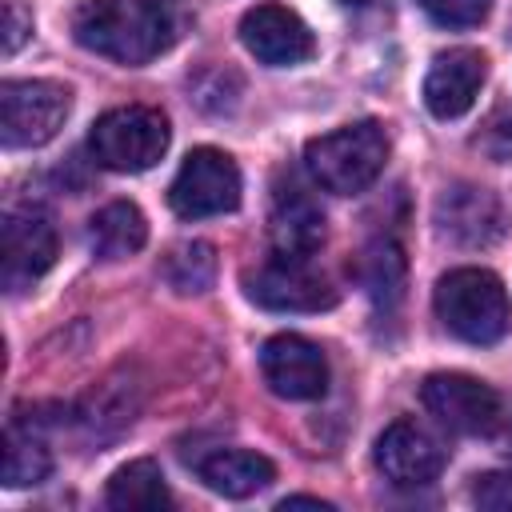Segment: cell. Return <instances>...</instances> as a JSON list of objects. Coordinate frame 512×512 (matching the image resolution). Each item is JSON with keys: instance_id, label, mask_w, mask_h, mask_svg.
I'll return each instance as SVG.
<instances>
[{"instance_id": "cell-1", "label": "cell", "mask_w": 512, "mask_h": 512, "mask_svg": "<svg viewBox=\"0 0 512 512\" xmlns=\"http://www.w3.org/2000/svg\"><path fill=\"white\" fill-rule=\"evenodd\" d=\"M72 36L104 60L148 64L176 40V20L168 0H84L72 12Z\"/></svg>"}, {"instance_id": "cell-2", "label": "cell", "mask_w": 512, "mask_h": 512, "mask_svg": "<svg viewBox=\"0 0 512 512\" xmlns=\"http://www.w3.org/2000/svg\"><path fill=\"white\" fill-rule=\"evenodd\" d=\"M440 324L468 344H496L512 328V300L496 272L488 268H452L436 284Z\"/></svg>"}, {"instance_id": "cell-3", "label": "cell", "mask_w": 512, "mask_h": 512, "mask_svg": "<svg viewBox=\"0 0 512 512\" xmlns=\"http://www.w3.org/2000/svg\"><path fill=\"white\" fill-rule=\"evenodd\" d=\"M388 160V136L376 120H356L336 132H324L308 140L304 148V168L312 184H320L332 196H356L364 192Z\"/></svg>"}, {"instance_id": "cell-4", "label": "cell", "mask_w": 512, "mask_h": 512, "mask_svg": "<svg viewBox=\"0 0 512 512\" xmlns=\"http://www.w3.org/2000/svg\"><path fill=\"white\" fill-rule=\"evenodd\" d=\"M168 120L160 108L124 104L104 112L88 132V152L108 172H144L168 152Z\"/></svg>"}, {"instance_id": "cell-5", "label": "cell", "mask_w": 512, "mask_h": 512, "mask_svg": "<svg viewBox=\"0 0 512 512\" xmlns=\"http://www.w3.org/2000/svg\"><path fill=\"white\" fill-rule=\"evenodd\" d=\"M72 112V92L56 80H4L0 84V140L4 148L48 144Z\"/></svg>"}, {"instance_id": "cell-6", "label": "cell", "mask_w": 512, "mask_h": 512, "mask_svg": "<svg viewBox=\"0 0 512 512\" xmlns=\"http://www.w3.org/2000/svg\"><path fill=\"white\" fill-rule=\"evenodd\" d=\"M168 204L184 220L224 216L240 204V168L220 148H192L168 184Z\"/></svg>"}, {"instance_id": "cell-7", "label": "cell", "mask_w": 512, "mask_h": 512, "mask_svg": "<svg viewBox=\"0 0 512 512\" xmlns=\"http://www.w3.org/2000/svg\"><path fill=\"white\" fill-rule=\"evenodd\" d=\"M424 408L460 436H496L504 420V396L464 372H432L420 384Z\"/></svg>"}, {"instance_id": "cell-8", "label": "cell", "mask_w": 512, "mask_h": 512, "mask_svg": "<svg viewBox=\"0 0 512 512\" xmlns=\"http://www.w3.org/2000/svg\"><path fill=\"white\" fill-rule=\"evenodd\" d=\"M244 292L248 300L272 312H320L336 304V288L328 284V276L312 268V260L276 252L256 272H244Z\"/></svg>"}, {"instance_id": "cell-9", "label": "cell", "mask_w": 512, "mask_h": 512, "mask_svg": "<svg viewBox=\"0 0 512 512\" xmlns=\"http://www.w3.org/2000/svg\"><path fill=\"white\" fill-rule=\"evenodd\" d=\"M56 260V228L40 208H8L0 224V280L16 296Z\"/></svg>"}, {"instance_id": "cell-10", "label": "cell", "mask_w": 512, "mask_h": 512, "mask_svg": "<svg viewBox=\"0 0 512 512\" xmlns=\"http://www.w3.org/2000/svg\"><path fill=\"white\" fill-rule=\"evenodd\" d=\"M260 372L264 384L284 400H320L328 392V356L320 352V344L296 332H280L264 340Z\"/></svg>"}, {"instance_id": "cell-11", "label": "cell", "mask_w": 512, "mask_h": 512, "mask_svg": "<svg viewBox=\"0 0 512 512\" xmlns=\"http://www.w3.org/2000/svg\"><path fill=\"white\" fill-rule=\"evenodd\" d=\"M444 444L416 420H392L376 440V468L396 488H424L444 472Z\"/></svg>"}, {"instance_id": "cell-12", "label": "cell", "mask_w": 512, "mask_h": 512, "mask_svg": "<svg viewBox=\"0 0 512 512\" xmlns=\"http://www.w3.org/2000/svg\"><path fill=\"white\" fill-rule=\"evenodd\" d=\"M240 40L268 68H292V64H304L316 52L312 28L284 4L248 8L244 20H240Z\"/></svg>"}, {"instance_id": "cell-13", "label": "cell", "mask_w": 512, "mask_h": 512, "mask_svg": "<svg viewBox=\"0 0 512 512\" xmlns=\"http://www.w3.org/2000/svg\"><path fill=\"white\" fill-rule=\"evenodd\" d=\"M488 76V56L476 48H448L432 60L428 76H424V104L436 120H456L464 116L476 96L480 84Z\"/></svg>"}, {"instance_id": "cell-14", "label": "cell", "mask_w": 512, "mask_h": 512, "mask_svg": "<svg viewBox=\"0 0 512 512\" xmlns=\"http://www.w3.org/2000/svg\"><path fill=\"white\" fill-rule=\"evenodd\" d=\"M268 240L276 256L312 260L324 244V212L300 184H276L272 208H268Z\"/></svg>"}, {"instance_id": "cell-15", "label": "cell", "mask_w": 512, "mask_h": 512, "mask_svg": "<svg viewBox=\"0 0 512 512\" xmlns=\"http://www.w3.org/2000/svg\"><path fill=\"white\" fill-rule=\"evenodd\" d=\"M436 224L448 240L468 244V248H484L504 232V212L488 188L452 184L436 200Z\"/></svg>"}, {"instance_id": "cell-16", "label": "cell", "mask_w": 512, "mask_h": 512, "mask_svg": "<svg viewBox=\"0 0 512 512\" xmlns=\"http://www.w3.org/2000/svg\"><path fill=\"white\" fill-rule=\"evenodd\" d=\"M200 480L212 492L228 496V500H244V496L264 492L276 480V468L260 452H248V448H216L212 456L200 460Z\"/></svg>"}, {"instance_id": "cell-17", "label": "cell", "mask_w": 512, "mask_h": 512, "mask_svg": "<svg viewBox=\"0 0 512 512\" xmlns=\"http://www.w3.org/2000/svg\"><path fill=\"white\" fill-rule=\"evenodd\" d=\"M144 240H148V220L128 200H112L88 220V244L100 260H124L140 252Z\"/></svg>"}, {"instance_id": "cell-18", "label": "cell", "mask_w": 512, "mask_h": 512, "mask_svg": "<svg viewBox=\"0 0 512 512\" xmlns=\"http://www.w3.org/2000/svg\"><path fill=\"white\" fill-rule=\"evenodd\" d=\"M108 508H120V512H136V508H168L172 504V492H168V480L160 472L156 460H128L124 468L112 472L108 480Z\"/></svg>"}, {"instance_id": "cell-19", "label": "cell", "mask_w": 512, "mask_h": 512, "mask_svg": "<svg viewBox=\"0 0 512 512\" xmlns=\"http://www.w3.org/2000/svg\"><path fill=\"white\" fill-rule=\"evenodd\" d=\"M48 472H52L48 444L32 432V424L12 416L8 432H4V484L8 488H32V484H44Z\"/></svg>"}, {"instance_id": "cell-20", "label": "cell", "mask_w": 512, "mask_h": 512, "mask_svg": "<svg viewBox=\"0 0 512 512\" xmlns=\"http://www.w3.org/2000/svg\"><path fill=\"white\" fill-rule=\"evenodd\" d=\"M360 280L364 292L376 300V308H392L404 296V256L392 240H372L360 256Z\"/></svg>"}, {"instance_id": "cell-21", "label": "cell", "mask_w": 512, "mask_h": 512, "mask_svg": "<svg viewBox=\"0 0 512 512\" xmlns=\"http://www.w3.org/2000/svg\"><path fill=\"white\" fill-rule=\"evenodd\" d=\"M164 280L180 292V296H196V292H208L212 280H216V248L204 244V240H188L180 248H172L164 256Z\"/></svg>"}, {"instance_id": "cell-22", "label": "cell", "mask_w": 512, "mask_h": 512, "mask_svg": "<svg viewBox=\"0 0 512 512\" xmlns=\"http://www.w3.org/2000/svg\"><path fill=\"white\" fill-rule=\"evenodd\" d=\"M420 4L444 28H476L492 12V0H420Z\"/></svg>"}, {"instance_id": "cell-23", "label": "cell", "mask_w": 512, "mask_h": 512, "mask_svg": "<svg viewBox=\"0 0 512 512\" xmlns=\"http://www.w3.org/2000/svg\"><path fill=\"white\" fill-rule=\"evenodd\" d=\"M472 144H476L488 160H496V164L512 160V108H496V112L484 120V128L476 132Z\"/></svg>"}, {"instance_id": "cell-24", "label": "cell", "mask_w": 512, "mask_h": 512, "mask_svg": "<svg viewBox=\"0 0 512 512\" xmlns=\"http://www.w3.org/2000/svg\"><path fill=\"white\" fill-rule=\"evenodd\" d=\"M472 500L484 512H512V472H484V476H476Z\"/></svg>"}, {"instance_id": "cell-25", "label": "cell", "mask_w": 512, "mask_h": 512, "mask_svg": "<svg viewBox=\"0 0 512 512\" xmlns=\"http://www.w3.org/2000/svg\"><path fill=\"white\" fill-rule=\"evenodd\" d=\"M28 36H32V12L20 0H8L4 4V56H16Z\"/></svg>"}, {"instance_id": "cell-26", "label": "cell", "mask_w": 512, "mask_h": 512, "mask_svg": "<svg viewBox=\"0 0 512 512\" xmlns=\"http://www.w3.org/2000/svg\"><path fill=\"white\" fill-rule=\"evenodd\" d=\"M280 508H284V512H288V508H320V512H328L332 504H328V500H320V496H284V500H280Z\"/></svg>"}, {"instance_id": "cell-27", "label": "cell", "mask_w": 512, "mask_h": 512, "mask_svg": "<svg viewBox=\"0 0 512 512\" xmlns=\"http://www.w3.org/2000/svg\"><path fill=\"white\" fill-rule=\"evenodd\" d=\"M500 440H504V452H512V412H504V420H500Z\"/></svg>"}, {"instance_id": "cell-28", "label": "cell", "mask_w": 512, "mask_h": 512, "mask_svg": "<svg viewBox=\"0 0 512 512\" xmlns=\"http://www.w3.org/2000/svg\"><path fill=\"white\" fill-rule=\"evenodd\" d=\"M344 4H368V0H344Z\"/></svg>"}]
</instances>
